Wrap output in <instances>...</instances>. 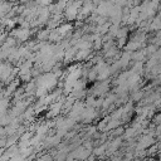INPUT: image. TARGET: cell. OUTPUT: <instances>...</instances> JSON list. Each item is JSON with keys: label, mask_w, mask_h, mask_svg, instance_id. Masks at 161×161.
Returning <instances> with one entry per match:
<instances>
[{"label": "cell", "mask_w": 161, "mask_h": 161, "mask_svg": "<svg viewBox=\"0 0 161 161\" xmlns=\"http://www.w3.org/2000/svg\"><path fill=\"white\" fill-rule=\"evenodd\" d=\"M49 1H52V0H38V3L42 4V5H45V4H48Z\"/></svg>", "instance_id": "cell-1"}]
</instances>
